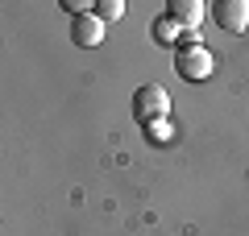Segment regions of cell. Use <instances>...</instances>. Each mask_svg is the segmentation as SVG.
I'll return each instance as SVG.
<instances>
[{
	"mask_svg": "<svg viewBox=\"0 0 249 236\" xmlns=\"http://www.w3.org/2000/svg\"><path fill=\"white\" fill-rule=\"evenodd\" d=\"M212 50L208 46H178L175 50V70L187 79V83H204L208 75H212Z\"/></svg>",
	"mask_w": 249,
	"mask_h": 236,
	"instance_id": "obj_2",
	"label": "cell"
},
{
	"mask_svg": "<svg viewBox=\"0 0 249 236\" xmlns=\"http://www.w3.org/2000/svg\"><path fill=\"white\" fill-rule=\"evenodd\" d=\"M183 34H187V29L178 25L170 13H162V17L154 21V42H158V46H170V50H175V46L183 42Z\"/></svg>",
	"mask_w": 249,
	"mask_h": 236,
	"instance_id": "obj_6",
	"label": "cell"
},
{
	"mask_svg": "<svg viewBox=\"0 0 249 236\" xmlns=\"http://www.w3.org/2000/svg\"><path fill=\"white\" fill-rule=\"evenodd\" d=\"M170 112V96L158 87V83H145V87H137L133 96V116L137 124H162Z\"/></svg>",
	"mask_w": 249,
	"mask_h": 236,
	"instance_id": "obj_1",
	"label": "cell"
},
{
	"mask_svg": "<svg viewBox=\"0 0 249 236\" xmlns=\"http://www.w3.org/2000/svg\"><path fill=\"white\" fill-rule=\"evenodd\" d=\"M96 17L104 21V25H108V21H121L124 17V0H100V4H96Z\"/></svg>",
	"mask_w": 249,
	"mask_h": 236,
	"instance_id": "obj_7",
	"label": "cell"
},
{
	"mask_svg": "<svg viewBox=\"0 0 249 236\" xmlns=\"http://www.w3.org/2000/svg\"><path fill=\"white\" fill-rule=\"evenodd\" d=\"M71 42L75 46H88V50H91V46H100V42H104V21H100L96 13L75 17L71 21Z\"/></svg>",
	"mask_w": 249,
	"mask_h": 236,
	"instance_id": "obj_4",
	"label": "cell"
},
{
	"mask_svg": "<svg viewBox=\"0 0 249 236\" xmlns=\"http://www.w3.org/2000/svg\"><path fill=\"white\" fill-rule=\"evenodd\" d=\"M166 13H170V17H175L183 29L204 25V17H208V9L199 4V0H170V4H166Z\"/></svg>",
	"mask_w": 249,
	"mask_h": 236,
	"instance_id": "obj_5",
	"label": "cell"
},
{
	"mask_svg": "<svg viewBox=\"0 0 249 236\" xmlns=\"http://www.w3.org/2000/svg\"><path fill=\"white\" fill-rule=\"evenodd\" d=\"M212 21L229 34H241L249 25V0H216L212 4Z\"/></svg>",
	"mask_w": 249,
	"mask_h": 236,
	"instance_id": "obj_3",
	"label": "cell"
}]
</instances>
